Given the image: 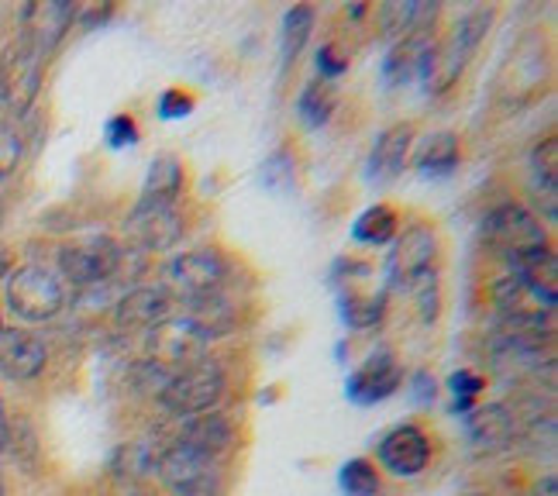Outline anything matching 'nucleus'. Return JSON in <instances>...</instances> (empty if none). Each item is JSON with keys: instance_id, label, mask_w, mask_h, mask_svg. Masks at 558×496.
<instances>
[{"instance_id": "72a5a7b5", "label": "nucleus", "mask_w": 558, "mask_h": 496, "mask_svg": "<svg viewBox=\"0 0 558 496\" xmlns=\"http://www.w3.org/2000/svg\"><path fill=\"white\" fill-rule=\"evenodd\" d=\"M21 156H25L21 132L8 118H0V183H4L8 177H14L17 166H21Z\"/></svg>"}, {"instance_id": "6ab92c4d", "label": "nucleus", "mask_w": 558, "mask_h": 496, "mask_svg": "<svg viewBox=\"0 0 558 496\" xmlns=\"http://www.w3.org/2000/svg\"><path fill=\"white\" fill-rule=\"evenodd\" d=\"M411 145H414V124H393L379 132L373 153H369V169H366V180L376 183V186H386L393 183L403 166H407V156H411Z\"/></svg>"}, {"instance_id": "412c9836", "label": "nucleus", "mask_w": 558, "mask_h": 496, "mask_svg": "<svg viewBox=\"0 0 558 496\" xmlns=\"http://www.w3.org/2000/svg\"><path fill=\"white\" fill-rule=\"evenodd\" d=\"M432 49V38L427 35H407L390 46V56L383 59V80L386 86H400L411 76H421V66Z\"/></svg>"}, {"instance_id": "cd10ccee", "label": "nucleus", "mask_w": 558, "mask_h": 496, "mask_svg": "<svg viewBox=\"0 0 558 496\" xmlns=\"http://www.w3.org/2000/svg\"><path fill=\"white\" fill-rule=\"evenodd\" d=\"M397 228H400V214H397V207H390V204H373V207H366L355 218V225H352V239L359 242V245H386V242H393V234H397Z\"/></svg>"}, {"instance_id": "f03ea898", "label": "nucleus", "mask_w": 558, "mask_h": 496, "mask_svg": "<svg viewBox=\"0 0 558 496\" xmlns=\"http://www.w3.org/2000/svg\"><path fill=\"white\" fill-rule=\"evenodd\" d=\"M483 234H486V245L497 252L510 269L551 249L545 225L518 201H504L493 207L483 221Z\"/></svg>"}, {"instance_id": "7ed1b4c3", "label": "nucleus", "mask_w": 558, "mask_h": 496, "mask_svg": "<svg viewBox=\"0 0 558 496\" xmlns=\"http://www.w3.org/2000/svg\"><path fill=\"white\" fill-rule=\"evenodd\" d=\"M8 307L28 325H46L66 307V287L49 266L25 263L8 273Z\"/></svg>"}, {"instance_id": "a19ab883", "label": "nucleus", "mask_w": 558, "mask_h": 496, "mask_svg": "<svg viewBox=\"0 0 558 496\" xmlns=\"http://www.w3.org/2000/svg\"><path fill=\"white\" fill-rule=\"evenodd\" d=\"M411 397L414 403H424V407H432L435 403V376L432 373H414V386H411Z\"/></svg>"}, {"instance_id": "b1692460", "label": "nucleus", "mask_w": 558, "mask_h": 496, "mask_svg": "<svg viewBox=\"0 0 558 496\" xmlns=\"http://www.w3.org/2000/svg\"><path fill=\"white\" fill-rule=\"evenodd\" d=\"M510 276H518L521 283L534 297H538L548 311H555V300H558V258H555L551 249L542 252V255H534V258H527V263H521V266H513Z\"/></svg>"}, {"instance_id": "79ce46f5", "label": "nucleus", "mask_w": 558, "mask_h": 496, "mask_svg": "<svg viewBox=\"0 0 558 496\" xmlns=\"http://www.w3.org/2000/svg\"><path fill=\"white\" fill-rule=\"evenodd\" d=\"M531 496H558V480H555V472H545V476L534 480Z\"/></svg>"}, {"instance_id": "5701e85b", "label": "nucleus", "mask_w": 558, "mask_h": 496, "mask_svg": "<svg viewBox=\"0 0 558 496\" xmlns=\"http://www.w3.org/2000/svg\"><path fill=\"white\" fill-rule=\"evenodd\" d=\"M186 320L193 328H197L207 341L210 338H221V335H231L234 328V304H228L225 293H210V297H193L186 300Z\"/></svg>"}, {"instance_id": "de8ad7c7", "label": "nucleus", "mask_w": 558, "mask_h": 496, "mask_svg": "<svg viewBox=\"0 0 558 496\" xmlns=\"http://www.w3.org/2000/svg\"><path fill=\"white\" fill-rule=\"evenodd\" d=\"M0 331H4V320H0Z\"/></svg>"}, {"instance_id": "c9c22d12", "label": "nucleus", "mask_w": 558, "mask_h": 496, "mask_svg": "<svg viewBox=\"0 0 558 496\" xmlns=\"http://www.w3.org/2000/svg\"><path fill=\"white\" fill-rule=\"evenodd\" d=\"M317 73H320V80H338V76H345L349 73V62H352V56H349V49H341L338 41H325V46L317 49Z\"/></svg>"}, {"instance_id": "0eeeda50", "label": "nucleus", "mask_w": 558, "mask_h": 496, "mask_svg": "<svg viewBox=\"0 0 558 496\" xmlns=\"http://www.w3.org/2000/svg\"><path fill=\"white\" fill-rule=\"evenodd\" d=\"M156 476L169 496H225L221 465L177 441L156 456Z\"/></svg>"}, {"instance_id": "e433bc0d", "label": "nucleus", "mask_w": 558, "mask_h": 496, "mask_svg": "<svg viewBox=\"0 0 558 496\" xmlns=\"http://www.w3.org/2000/svg\"><path fill=\"white\" fill-rule=\"evenodd\" d=\"M407 290L417 297L421 320H435L438 317V300H441V293H438V276H435V269H427L424 276H417Z\"/></svg>"}, {"instance_id": "f704fd0d", "label": "nucleus", "mask_w": 558, "mask_h": 496, "mask_svg": "<svg viewBox=\"0 0 558 496\" xmlns=\"http://www.w3.org/2000/svg\"><path fill=\"white\" fill-rule=\"evenodd\" d=\"M8 456L17 462V465H35L38 459V441H35V431L25 418H11V438H8Z\"/></svg>"}, {"instance_id": "9d476101", "label": "nucleus", "mask_w": 558, "mask_h": 496, "mask_svg": "<svg viewBox=\"0 0 558 496\" xmlns=\"http://www.w3.org/2000/svg\"><path fill=\"white\" fill-rule=\"evenodd\" d=\"M128 242L138 245L142 252H166L180 245L183 239V218L173 204H153V201H138L124 221Z\"/></svg>"}, {"instance_id": "a18cd8bd", "label": "nucleus", "mask_w": 558, "mask_h": 496, "mask_svg": "<svg viewBox=\"0 0 558 496\" xmlns=\"http://www.w3.org/2000/svg\"><path fill=\"white\" fill-rule=\"evenodd\" d=\"M0 496H8V489H4V469H0Z\"/></svg>"}, {"instance_id": "9b49d317", "label": "nucleus", "mask_w": 558, "mask_h": 496, "mask_svg": "<svg viewBox=\"0 0 558 496\" xmlns=\"http://www.w3.org/2000/svg\"><path fill=\"white\" fill-rule=\"evenodd\" d=\"M438 258V234L432 225H411L403 228V234L393 242L390 258H386V273L397 287H411L417 276L427 269H435Z\"/></svg>"}, {"instance_id": "4c0bfd02", "label": "nucleus", "mask_w": 558, "mask_h": 496, "mask_svg": "<svg viewBox=\"0 0 558 496\" xmlns=\"http://www.w3.org/2000/svg\"><path fill=\"white\" fill-rule=\"evenodd\" d=\"M486 390V379L472 370H459L452 376V394H456V411L469 414L472 411V397H480Z\"/></svg>"}, {"instance_id": "ddd939ff", "label": "nucleus", "mask_w": 558, "mask_h": 496, "mask_svg": "<svg viewBox=\"0 0 558 496\" xmlns=\"http://www.w3.org/2000/svg\"><path fill=\"white\" fill-rule=\"evenodd\" d=\"M80 8L73 0H35V4L21 8V35L35 41V49L49 59V52L59 46L66 32L73 28Z\"/></svg>"}, {"instance_id": "c756f323", "label": "nucleus", "mask_w": 558, "mask_h": 496, "mask_svg": "<svg viewBox=\"0 0 558 496\" xmlns=\"http://www.w3.org/2000/svg\"><path fill=\"white\" fill-rule=\"evenodd\" d=\"M386 314V293H345L341 297V320L352 331H369L376 328Z\"/></svg>"}, {"instance_id": "20e7f679", "label": "nucleus", "mask_w": 558, "mask_h": 496, "mask_svg": "<svg viewBox=\"0 0 558 496\" xmlns=\"http://www.w3.org/2000/svg\"><path fill=\"white\" fill-rule=\"evenodd\" d=\"M225 394V370L218 359L204 355L201 362L186 365V370L173 373L159 390V403L166 407L169 414L177 418H193L214 411Z\"/></svg>"}, {"instance_id": "f3484780", "label": "nucleus", "mask_w": 558, "mask_h": 496, "mask_svg": "<svg viewBox=\"0 0 558 496\" xmlns=\"http://www.w3.org/2000/svg\"><path fill=\"white\" fill-rule=\"evenodd\" d=\"M465 431H469V441L476 445V451L497 456V451H507L513 438H518V418H513L510 407L504 403H483V407H472L465 414Z\"/></svg>"}, {"instance_id": "7c9ffc66", "label": "nucleus", "mask_w": 558, "mask_h": 496, "mask_svg": "<svg viewBox=\"0 0 558 496\" xmlns=\"http://www.w3.org/2000/svg\"><path fill=\"white\" fill-rule=\"evenodd\" d=\"M148 472H156V456L148 451V445L142 441H128L114 451L111 459V476L121 480V483H135L142 476H148Z\"/></svg>"}, {"instance_id": "2eb2a0df", "label": "nucleus", "mask_w": 558, "mask_h": 496, "mask_svg": "<svg viewBox=\"0 0 558 496\" xmlns=\"http://www.w3.org/2000/svg\"><path fill=\"white\" fill-rule=\"evenodd\" d=\"M49 349L46 341L32 331L4 328L0 331V376L11 383H32L46 373Z\"/></svg>"}, {"instance_id": "423d86ee", "label": "nucleus", "mask_w": 558, "mask_h": 496, "mask_svg": "<svg viewBox=\"0 0 558 496\" xmlns=\"http://www.w3.org/2000/svg\"><path fill=\"white\" fill-rule=\"evenodd\" d=\"M41 73H46V56L35 49V41L17 35L0 52V100L8 111L28 114L41 94Z\"/></svg>"}, {"instance_id": "393cba45", "label": "nucleus", "mask_w": 558, "mask_h": 496, "mask_svg": "<svg viewBox=\"0 0 558 496\" xmlns=\"http://www.w3.org/2000/svg\"><path fill=\"white\" fill-rule=\"evenodd\" d=\"M180 190H183V162L173 153L156 156L153 166H148V177H145V186H142V201L177 204Z\"/></svg>"}, {"instance_id": "aec40b11", "label": "nucleus", "mask_w": 558, "mask_h": 496, "mask_svg": "<svg viewBox=\"0 0 558 496\" xmlns=\"http://www.w3.org/2000/svg\"><path fill=\"white\" fill-rule=\"evenodd\" d=\"M383 38H407V35H427L435 25L438 4H421V0H390L376 11Z\"/></svg>"}, {"instance_id": "49530a36", "label": "nucleus", "mask_w": 558, "mask_h": 496, "mask_svg": "<svg viewBox=\"0 0 558 496\" xmlns=\"http://www.w3.org/2000/svg\"><path fill=\"white\" fill-rule=\"evenodd\" d=\"M462 496H489V493H462Z\"/></svg>"}, {"instance_id": "a211bd4d", "label": "nucleus", "mask_w": 558, "mask_h": 496, "mask_svg": "<svg viewBox=\"0 0 558 496\" xmlns=\"http://www.w3.org/2000/svg\"><path fill=\"white\" fill-rule=\"evenodd\" d=\"M173 441L190 448V451H197V456L221 462L234 448V424L221 411H204V414H193L180 427V435Z\"/></svg>"}, {"instance_id": "58836bf2", "label": "nucleus", "mask_w": 558, "mask_h": 496, "mask_svg": "<svg viewBox=\"0 0 558 496\" xmlns=\"http://www.w3.org/2000/svg\"><path fill=\"white\" fill-rule=\"evenodd\" d=\"M104 138L111 148H132L138 142V124L132 114H114L104 124Z\"/></svg>"}, {"instance_id": "4468645a", "label": "nucleus", "mask_w": 558, "mask_h": 496, "mask_svg": "<svg viewBox=\"0 0 558 496\" xmlns=\"http://www.w3.org/2000/svg\"><path fill=\"white\" fill-rule=\"evenodd\" d=\"M173 311V293L162 283L132 287L114 304V328L118 331H153Z\"/></svg>"}, {"instance_id": "1a4fd4ad", "label": "nucleus", "mask_w": 558, "mask_h": 496, "mask_svg": "<svg viewBox=\"0 0 558 496\" xmlns=\"http://www.w3.org/2000/svg\"><path fill=\"white\" fill-rule=\"evenodd\" d=\"M166 279L169 287L177 293H183L186 300L193 297H210V293H221L228 283V263L218 249H190L169 258L166 266Z\"/></svg>"}, {"instance_id": "473e14b6", "label": "nucleus", "mask_w": 558, "mask_h": 496, "mask_svg": "<svg viewBox=\"0 0 558 496\" xmlns=\"http://www.w3.org/2000/svg\"><path fill=\"white\" fill-rule=\"evenodd\" d=\"M293 183H296V159L290 148H276L263 162V186L272 193H290Z\"/></svg>"}, {"instance_id": "c85d7f7f", "label": "nucleus", "mask_w": 558, "mask_h": 496, "mask_svg": "<svg viewBox=\"0 0 558 496\" xmlns=\"http://www.w3.org/2000/svg\"><path fill=\"white\" fill-rule=\"evenodd\" d=\"M314 32V8L296 4L283 14V28H279V52H283V66L296 62V56L304 52L307 38Z\"/></svg>"}, {"instance_id": "6e6552de", "label": "nucleus", "mask_w": 558, "mask_h": 496, "mask_svg": "<svg viewBox=\"0 0 558 496\" xmlns=\"http://www.w3.org/2000/svg\"><path fill=\"white\" fill-rule=\"evenodd\" d=\"M207 355V338L190 325L186 317H166L162 325L148 331V365L159 376H173L186 365Z\"/></svg>"}, {"instance_id": "f257e3e1", "label": "nucleus", "mask_w": 558, "mask_h": 496, "mask_svg": "<svg viewBox=\"0 0 558 496\" xmlns=\"http://www.w3.org/2000/svg\"><path fill=\"white\" fill-rule=\"evenodd\" d=\"M493 17H497L493 8H472L469 14H462L456 21L445 41H435L432 62H427V73H424L427 90L432 94L452 90V86L459 83V76L465 73V66L472 62V56H476V49L483 46Z\"/></svg>"}, {"instance_id": "2f4dec72", "label": "nucleus", "mask_w": 558, "mask_h": 496, "mask_svg": "<svg viewBox=\"0 0 558 496\" xmlns=\"http://www.w3.org/2000/svg\"><path fill=\"white\" fill-rule=\"evenodd\" d=\"M338 486L345 496H379L383 483L369 459H349L338 472Z\"/></svg>"}, {"instance_id": "09e8293b", "label": "nucleus", "mask_w": 558, "mask_h": 496, "mask_svg": "<svg viewBox=\"0 0 558 496\" xmlns=\"http://www.w3.org/2000/svg\"><path fill=\"white\" fill-rule=\"evenodd\" d=\"M135 496H145V493H135Z\"/></svg>"}, {"instance_id": "a878e982", "label": "nucleus", "mask_w": 558, "mask_h": 496, "mask_svg": "<svg viewBox=\"0 0 558 496\" xmlns=\"http://www.w3.org/2000/svg\"><path fill=\"white\" fill-rule=\"evenodd\" d=\"M493 304H497L500 317H534V314H551L538 297H534L518 276H500L493 283Z\"/></svg>"}, {"instance_id": "4be33fe9", "label": "nucleus", "mask_w": 558, "mask_h": 496, "mask_svg": "<svg viewBox=\"0 0 558 496\" xmlns=\"http://www.w3.org/2000/svg\"><path fill=\"white\" fill-rule=\"evenodd\" d=\"M459 159H462L459 135L456 132H435V135H427L417 148V172L427 180H445L456 172Z\"/></svg>"}, {"instance_id": "39448f33", "label": "nucleus", "mask_w": 558, "mask_h": 496, "mask_svg": "<svg viewBox=\"0 0 558 496\" xmlns=\"http://www.w3.org/2000/svg\"><path fill=\"white\" fill-rule=\"evenodd\" d=\"M124 263V249L111 239V234H87V239H73L66 245H59L56 266L59 276L73 283L76 290H90L107 283L111 276H118Z\"/></svg>"}, {"instance_id": "ea45409f", "label": "nucleus", "mask_w": 558, "mask_h": 496, "mask_svg": "<svg viewBox=\"0 0 558 496\" xmlns=\"http://www.w3.org/2000/svg\"><path fill=\"white\" fill-rule=\"evenodd\" d=\"M193 111V97L190 94H183V90H162V97H159V118L162 121H180V118H186Z\"/></svg>"}, {"instance_id": "c03bdc74", "label": "nucleus", "mask_w": 558, "mask_h": 496, "mask_svg": "<svg viewBox=\"0 0 558 496\" xmlns=\"http://www.w3.org/2000/svg\"><path fill=\"white\" fill-rule=\"evenodd\" d=\"M8 266H11V263H8V252H4V249H0V279H4V276H8Z\"/></svg>"}, {"instance_id": "bb28decb", "label": "nucleus", "mask_w": 558, "mask_h": 496, "mask_svg": "<svg viewBox=\"0 0 558 496\" xmlns=\"http://www.w3.org/2000/svg\"><path fill=\"white\" fill-rule=\"evenodd\" d=\"M338 107V94L335 86L325 83V80H311L304 90H300L296 97V118L304 128H311V132H317V128H325L335 114Z\"/></svg>"}, {"instance_id": "dca6fc26", "label": "nucleus", "mask_w": 558, "mask_h": 496, "mask_svg": "<svg viewBox=\"0 0 558 496\" xmlns=\"http://www.w3.org/2000/svg\"><path fill=\"white\" fill-rule=\"evenodd\" d=\"M400 383H403V373H400L393 352L379 349L366 359V365H359V370L349 376L345 394L359 407H373L386 397H393L400 390Z\"/></svg>"}, {"instance_id": "f8f14e48", "label": "nucleus", "mask_w": 558, "mask_h": 496, "mask_svg": "<svg viewBox=\"0 0 558 496\" xmlns=\"http://www.w3.org/2000/svg\"><path fill=\"white\" fill-rule=\"evenodd\" d=\"M379 465L397 480H414L432 462V441L417 424H400L379 438Z\"/></svg>"}, {"instance_id": "37998d69", "label": "nucleus", "mask_w": 558, "mask_h": 496, "mask_svg": "<svg viewBox=\"0 0 558 496\" xmlns=\"http://www.w3.org/2000/svg\"><path fill=\"white\" fill-rule=\"evenodd\" d=\"M8 438H11V414L4 397H0V451H8Z\"/></svg>"}]
</instances>
